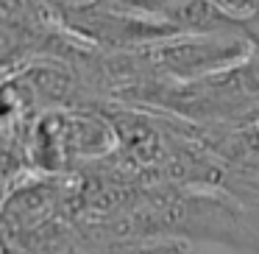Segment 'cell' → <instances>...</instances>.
Instances as JSON below:
<instances>
[{
    "mask_svg": "<svg viewBox=\"0 0 259 254\" xmlns=\"http://www.w3.org/2000/svg\"><path fill=\"white\" fill-rule=\"evenodd\" d=\"M84 254H190L187 243L170 237H103L90 232H84Z\"/></svg>",
    "mask_w": 259,
    "mask_h": 254,
    "instance_id": "cell-1",
    "label": "cell"
}]
</instances>
